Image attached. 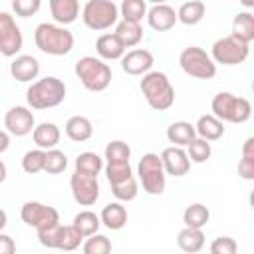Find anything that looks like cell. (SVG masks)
Segmentation results:
<instances>
[{
    "label": "cell",
    "instance_id": "obj_28",
    "mask_svg": "<svg viewBox=\"0 0 254 254\" xmlns=\"http://www.w3.org/2000/svg\"><path fill=\"white\" fill-rule=\"evenodd\" d=\"M115 38L121 42V46L127 50V48H135L141 40H143V28L141 24H133V22H125L121 20L115 28Z\"/></svg>",
    "mask_w": 254,
    "mask_h": 254
},
{
    "label": "cell",
    "instance_id": "obj_29",
    "mask_svg": "<svg viewBox=\"0 0 254 254\" xmlns=\"http://www.w3.org/2000/svg\"><path fill=\"white\" fill-rule=\"evenodd\" d=\"M208 218H210V210L202 202H192L183 212V222H185L187 228H198V230H202L206 226Z\"/></svg>",
    "mask_w": 254,
    "mask_h": 254
},
{
    "label": "cell",
    "instance_id": "obj_9",
    "mask_svg": "<svg viewBox=\"0 0 254 254\" xmlns=\"http://www.w3.org/2000/svg\"><path fill=\"white\" fill-rule=\"evenodd\" d=\"M250 54V46L236 40L234 36H224V38H218L214 44H212V50H210V58L214 64H222V65H238L242 64Z\"/></svg>",
    "mask_w": 254,
    "mask_h": 254
},
{
    "label": "cell",
    "instance_id": "obj_22",
    "mask_svg": "<svg viewBox=\"0 0 254 254\" xmlns=\"http://www.w3.org/2000/svg\"><path fill=\"white\" fill-rule=\"evenodd\" d=\"M65 135H67V139H71L75 143H83V141L91 139L93 125L85 115H73L65 121Z\"/></svg>",
    "mask_w": 254,
    "mask_h": 254
},
{
    "label": "cell",
    "instance_id": "obj_33",
    "mask_svg": "<svg viewBox=\"0 0 254 254\" xmlns=\"http://www.w3.org/2000/svg\"><path fill=\"white\" fill-rule=\"evenodd\" d=\"M119 10H121L123 20L125 22H133V24H141V20L147 16L145 0H123Z\"/></svg>",
    "mask_w": 254,
    "mask_h": 254
},
{
    "label": "cell",
    "instance_id": "obj_13",
    "mask_svg": "<svg viewBox=\"0 0 254 254\" xmlns=\"http://www.w3.org/2000/svg\"><path fill=\"white\" fill-rule=\"evenodd\" d=\"M4 127L14 137H26L36 127L34 113L28 107H24V105H14L4 115Z\"/></svg>",
    "mask_w": 254,
    "mask_h": 254
},
{
    "label": "cell",
    "instance_id": "obj_19",
    "mask_svg": "<svg viewBox=\"0 0 254 254\" xmlns=\"http://www.w3.org/2000/svg\"><path fill=\"white\" fill-rule=\"evenodd\" d=\"M50 12L58 26H65L77 20L79 2L77 0H50Z\"/></svg>",
    "mask_w": 254,
    "mask_h": 254
},
{
    "label": "cell",
    "instance_id": "obj_17",
    "mask_svg": "<svg viewBox=\"0 0 254 254\" xmlns=\"http://www.w3.org/2000/svg\"><path fill=\"white\" fill-rule=\"evenodd\" d=\"M147 24L157 32H167L177 24V12L169 4H153L147 10Z\"/></svg>",
    "mask_w": 254,
    "mask_h": 254
},
{
    "label": "cell",
    "instance_id": "obj_40",
    "mask_svg": "<svg viewBox=\"0 0 254 254\" xmlns=\"http://www.w3.org/2000/svg\"><path fill=\"white\" fill-rule=\"evenodd\" d=\"M105 175H107L109 185H117V183H123L127 179H131L133 171H131L129 163H107L105 165Z\"/></svg>",
    "mask_w": 254,
    "mask_h": 254
},
{
    "label": "cell",
    "instance_id": "obj_43",
    "mask_svg": "<svg viewBox=\"0 0 254 254\" xmlns=\"http://www.w3.org/2000/svg\"><path fill=\"white\" fill-rule=\"evenodd\" d=\"M210 254H238V244L230 236H218L210 242Z\"/></svg>",
    "mask_w": 254,
    "mask_h": 254
},
{
    "label": "cell",
    "instance_id": "obj_3",
    "mask_svg": "<svg viewBox=\"0 0 254 254\" xmlns=\"http://www.w3.org/2000/svg\"><path fill=\"white\" fill-rule=\"evenodd\" d=\"M65 99V83L54 75L34 81L26 91V101L32 109H52Z\"/></svg>",
    "mask_w": 254,
    "mask_h": 254
},
{
    "label": "cell",
    "instance_id": "obj_35",
    "mask_svg": "<svg viewBox=\"0 0 254 254\" xmlns=\"http://www.w3.org/2000/svg\"><path fill=\"white\" fill-rule=\"evenodd\" d=\"M131 147L125 141H109L105 145V159L107 163H129Z\"/></svg>",
    "mask_w": 254,
    "mask_h": 254
},
{
    "label": "cell",
    "instance_id": "obj_20",
    "mask_svg": "<svg viewBox=\"0 0 254 254\" xmlns=\"http://www.w3.org/2000/svg\"><path fill=\"white\" fill-rule=\"evenodd\" d=\"M95 52L99 60H121L125 56V48L111 32H105L95 40Z\"/></svg>",
    "mask_w": 254,
    "mask_h": 254
},
{
    "label": "cell",
    "instance_id": "obj_42",
    "mask_svg": "<svg viewBox=\"0 0 254 254\" xmlns=\"http://www.w3.org/2000/svg\"><path fill=\"white\" fill-rule=\"evenodd\" d=\"M83 242V236L77 232V228L73 224H67L64 226V236H62V244H60V250L64 252H71L75 248H79V244Z\"/></svg>",
    "mask_w": 254,
    "mask_h": 254
},
{
    "label": "cell",
    "instance_id": "obj_5",
    "mask_svg": "<svg viewBox=\"0 0 254 254\" xmlns=\"http://www.w3.org/2000/svg\"><path fill=\"white\" fill-rule=\"evenodd\" d=\"M210 109H212V115L222 123H246L252 115L250 101L230 91L216 93L210 101Z\"/></svg>",
    "mask_w": 254,
    "mask_h": 254
},
{
    "label": "cell",
    "instance_id": "obj_23",
    "mask_svg": "<svg viewBox=\"0 0 254 254\" xmlns=\"http://www.w3.org/2000/svg\"><path fill=\"white\" fill-rule=\"evenodd\" d=\"M99 220L109 230H121L127 224V208L121 202H109L103 206Z\"/></svg>",
    "mask_w": 254,
    "mask_h": 254
},
{
    "label": "cell",
    "instance_id": "obj_48",
    "mask_svg": "<svg viewBox=\"0 0 254 254\" xmlns=\"http://www.w3.org/2000/svg\"><path fill=\"white\" fill-rule=\"evenodd\" d=\"M6 177H8V169H6L4 161H0V185L6 181Z\"/></svg>",
    "mask_w": 254,
    "mask_h": 254
},
{
    "label": "cell",
    "instance_id": "obj_44",
    "mask_svg": "<svg viewBox=\"0 0 254 254\" xmlns=\"http://www.w3.org/2000/svg\"><path fill=\"white\" fill-rule=\"evenodd\" d=\"M40 6H42L40 0H14V2H12V10H14L16 16H20V18L34 16V14L40 10Z\"/></svg>",
    "mask_w": 254,
    "mask_h": 254
},
{
    "label": "cell",
    "instance_id": "obj_18",
    "mask_svg": "<svg viewBox=\"0 0 254 254\" xmlns=\"http://www.w3.org/2000/svg\"><path fill=\"white\" fill-rule=\"evenodd\" d=\"M60 137H62L60 127L52 121H44V123L36 125L34 131H32V139H34L36 147L42 149V151L56 149V145L60 143Z\"/></svg>",
    "mask_w": 254,
    "mask_h": 254
},
{
    "label": "cell",
    "instance_id": "obj_30",
    "mask_svg": "<svg viewBox=\"0 0 254 254\" xmlns=\"http://www.w3.org/2000/svg\"><path fill=\"white\" fill-rule=\"evenodd\" d=\"M71 224L77 228V232H79L83 238H87V236L97 234V230H99V226H101V220H99V214H95V212H91V210H81V212H77V214L73 216V222H71Z\"/></svg>",
    "mask_w": 254,
    "mask_h": 254
},
{
    "label": "cell",
    "instance_id": "obj_26",
    "mask_svg": "<svg viewBox=\"0 0 254 254\" xmlns=\"http://www.w3.org/2000/svg\"><path fill=\"white\" fill-rule=\"evenodd\" d=\"M177 244L187 254H198L204 246V232L198 228H183L177 234Z\"/></svg>",
    "mask_w": 254,
    "mask_h": 254
},
{
    "label": "cell",
    "instance_id": "obj_1",
    "mask_svg": "<svg viewBox=\"0 0 254 254\" xmlns=\"http://www.w3.org/2000/svg\"><path fill=\"white\" fill-rule=\"evenodd\" d=\"M34 42L36 48L48 56H65L73 48V34L65 26L42 22L36 26Z\"/></svg>",
    "mask_w": 254,
    "mask_h": 254
},
{
    "label": "cell",
    "instance_id": "obj_8",
    "mask_svg": "<svg viewBox=\"0 0 254 254\" xmlns=\"http://www.w3.org/2000/svg\"><path fill=\"white\" fill-rule=\"evenodd\" d=\"M137 175H139V181H141L143 190L147 194H161L165 190L167 175H165V169H163V163H161V157L159 155L145 153L139 159Z\"/></svg>",
    "mask_w": 254,
    "mask_h": 254
},
{
    "label": "cell",
    "instance_id": "obj_31",
    "mask_svg": "<svg viewBox=\"0 0 254 254\" xmlns=\"http://www.w3.org/2000/svg\"><path fill=\"white\" fill-rule=\"evenodd\" d=\"M101 169H103V159L97 153L85 151V153H79L75 157V171L77 173H83V175H89V177H97Z\"/></svg>",
    "mask_w": 254,
    "mask_h": 254
},
{
    "label": "cell",
    "instance_id": "obj_6",
    "mask_svg": "<svg viewBox=\"0 0 254 254\" xmlns=\"http://www.w3.org/2000/svg\"><path fill=\"white\" fill-rule=\"evenodd\" d=\"M119 8L113 0H87L81 8V20L89 30L101 32L117 24Z\"/></svg>",
    "mask_w": 254,
    "mask_h": 254
},
{
    "label": "cell",
    "instance_id": "obj_32",
    "mask_svg": "<svg viewBox=\"0 0 254 254\" xmlns=\"http://www.w3.org/2000/svg\"><path fill=\"white\" fill-rule=\"evenodd\" d=\"M238 175L244 181H254V137H248L242 145V159L238 161Z\"/></svg>",
    "mask_w": 254,
    "mask_h": 254
},
{
    "label": "cell",
    "instance_id": "obj_38",
    "mask_svg": "<svg viewBox=\"0 0 254 254\" xmlns=\"http://www.w3.org/2000/svg\"><path fill=\"white\" fill-rule=\"evenodd\" d=\"M62 236H64V224H52L48 228H42L38 230V240L42 246L46 248H58L60 250V244H62Z\"/></svg>",
    "mask_w": 254,
    "mask_h": 254
},
{
    "label": "cell",
    "instance_id": "obj_12",
    "mask_svg": "<svg viewBox=\"0 0 254 254\" xmlns=\"http://www.w3.org/2000/svg\"><path fill=\"white\" fill-rule=\"evenodd\" d=\"M69 189H71V194H73L75 202L81 204V206H91L99 198L97 177H89V175L73 171V175L69 179Z\"/></svg>",
    "mask_w": 254,
    "mask_h": 254
},
{
    "label": "cell",
    "instance_id": "obj_21",
    "mask_svg": "<svg viewBox=\"0 0 254 254\" xmlns=\"http://www.w3.org/2000/svg\"><path fill=\"white\" fill-rule=\"evenodd\" d=\"M194 133L198 135V139H204V141H216L224 135V123L220 119H216L212 113H206V115H200L196 125H194Z\"/></svg>",
    "mask_w": 254,
    "mask_h": 254
},
{
    "label": "cell",
    "instance_id": "obj_2",
    "mask_svg": "<svg viewBox=\"0 0 254 254\" xmlns=\"http://www.w3.org/2000/svg\"><path fill=\"white\" fill-rule=\"evenodd\" d=\"M139 89L149 103L151 109L155 111H167L175 103V87L171 85L167 73L163 71H149L143 75Z\"/></svg>",
    "mask_w": 254,
    "mask_h": 254
},
{
    "label": "cell",
    "instance_id": "obj_15",
    "mask_svg": "<svg viewBox=\"0 0 254 254\" xmlns=\"http://www.w3.org/2000/svg\"><path fill=\"white\" fill-rule=\"evenodd\" d=\"M159 157H161L165 175L185 177L190 169V161H189L187 151L183 147H167V149H163V153Z\"/></svg>",
    "mask_w": 254,
    "mask_h": 254
},
{
    "label": "cell",
    "instance_id": "obj_7",
    "mask_svg": "<svg viewBox=\"0 0 254 254\" xmlns=\"http://www.w3.org/2000/svg\"><path fill=\"white\" fill-rule=\"evenodd\" d=\"M181 69L194 79H212L216 75V64L198 46H189L179 56Z\"/></svg>",
    "mask_w": 254,
    "mask_h": 254
},
{
    "label": "cell",
    "instance_id": "obj_14",
    "mask_svg": "<svg viewBox=\"0 0 254 254\" xmlns=\"http://www.w3.org/2000/svg\"><path fill=\"white\" fill-rule=\"evenodd\" d=\"M155 64V58L149 50L145 48H135L125 52V56L121 58V69L129 75H145L151 71Z\"/></svg>",
    "mask_w": 254,
    "mask_h": 254
},
{
    "label": "cell",
    "instance_id": "obj_24",
    "mask_svg": "<svg viewBox=\"0 0 254 254\" xmlns=\"http://www.w3.org/2000/svg\"><path fill=\"white\" fill-rule=\"evenodd\" d=\"M194 137V125L189 121H173L167 127V139L173 143V147H187Z\"/></svg>",
    "mask_w": 254,
    "mask_h": 254
},
{
    "label": "cell",
    "instance_id": "obj_45",
    "mask_svg": "<svg viewBox=\"0 0 254 254\" xmlns=\"http://www.w3.org/2000/svg\"><path fill=\"white\" fill-rule=\"evenodd\" d=\"M0 254H16V242L12 236L0 232Z\"/></svg>",
    "mask_w": 254,
    "mask_h": 254
},
{
    "label": "cell",
    "instance_id": "obj_11",
    "mask_svg": "<svg viewBox=\"0 0 254 254\" xmlns=\"http://www.w3.org/2000/svg\"><path fill=\"white\" fill-rule=\"evenodd\" d=\"M22 44L24 38L14 16L8 12H0V54L4 58H16L22 50Z\"/></svg>",
    "mask_w": 254,
    "mask_h": 254
},
{
    "label": "cell",
    "instance_id": "obj_41",
    "mask_svg": "<svg viewBox=\"0 0 254 254\" xmlns=\"http://www.w3.org/2000/svg\"><path fill=\"white\" fill-rule=\"evenodd\" d=\"M111 192H113V196H115L117 200H125V202L133 200V198L137 196V192H139L137 179L131 177V179H127V181H123V183L111 185Z\"/></svg>",
    "mask_w": 254,
    "mask_h": 254
},
{
    "label": "cell",
    "instance_id": "obj_34",
    "mask_svg": "<svg viewBox=\"0 0 254 254\" xmlns=\"http://www.w3.org/2000/svg\"><path fill=\"white\" fill-rule=\"evenodd\" d=\"M210 155H212V147H210V143L208 141H204V139H198V137H194L189 145H187V157H189V161H192V163H206L208 159H210Z\"/></svg>",
    "mask_w": 254,
    "mask_h": 254
},
{
    "label": "cell",
    "instance_id": "obj_46",
    "mask_svg": "<svg viewBox=\"0 0 254 254\" xmlns=\"http://www.w3.org/2000/svg\"><path fill=\"white\" fill-rule=\"evenodd\" d=\"M10 147V133L8 131H0V155Z\"/></svg>",
    "mask_w": 254,
    "mask_h": 254
},
{
    "label": "cell",
    "instance_id": "obj_10",
    "mask_svg": "<svg viewBox=\"0 0 254 254\" xmlns=\"http://www.w3.org/2000/svg\"><path fill=\"white\" fill-rule=\"evenodd\" d=\"M20 216H22V220L28 226H34L36 230H42V228H48V226L60 222L58 210L54 206L44 204V202H38V200L24 202L22 204V210H20Z\"/></svg>",
    "mask_w": 254,
    "mask_h": 254
},
{
    "label": "cell",
    "instance_id": "obj_27",
    "mask_svg": "<svg viewBox=\"0 0 254 254\" xmlns=\"http://www.w3.org/2000/svg\"><path fill=\"white\" fill-rule=\"evenodd\" d=\"M204 12H206V6L200 0L183 2L177 10V22H181L185 26H194L204 18Z\"/></svg>",
    "mask_w": 254,
    "mask_h": 254
},
{
    "label": "cell",
    "instance_id": "obj_37",
    "mask_svg": "<svg viewBox=\"0 0 254 254\" xmlns=\"http://www.w3.org/2000/svg\"><path fill=\"white\" fill-rule=\"evenodd\" d=\"M67 167V157L64 151L60 149H50L46 151V163H44V171L48 175H60L64 173Z\"/></svg>",
    "mask_w": 254,
    "mask_h": 254
},
{
    "label": "cell",
    "instance_id": "obj_47",
    "mask_svg": "<svg viewBox=\"0 0 254 254\" xmlns=\"http://www.w3.org/2000/svg\"><path fill=\"white\" fill-rule=\"evenodd\" d=\"M6 224H8V214L4 208H0V232L6 228Z\"/></svg>",
    "mask_w": 254,
    "mask_h": 254
},
{
    "label": "cell",
    "instance_id": "obj_36",
    "mask_svg": "<svg viewBox=\"0 0 254 254\" xmlns=\"http://www.w3.org/2000/svg\"><path fill=\"white\" fill-rule=\"evenodd\" d=\"M44 163H46V151L42 149H30L22 157V169L28 175H36L44 171Z\"/></svg>",
    "mask_w": 254,
    "mask_h": 254
},
{
    "label": "cell",
    "instance_id": "obj_4",
    "mask_svg": "<svg viewBox=\"0 0 254 254\" xmlns=\"http://www.w3.org/2000/svg\"><path fill=\"white\" fill-rule=\"evenodd\" d=\"M75 75L77 79L81 81V85L87 89V91H93V93H99V91H105L111 83V67L95 58V56H83L75 62Z\"/></svg>",
    "mask_w": 254,
    "mask_h": 254
},
{
    "label": "cell",
    "instance_id": "obj_39",
    "mask_svg": "<svg viewBox=\"0 0 254 254\" xmlns=\"http://www.w3.org/2000/svg\"><path fill=\"white\" fill-rule=\"evenodd\" d=\"M83 254H111V240L105 234H93L83 240Z\"/></svg>",
    "mask_w": 254,
    "mask_h": 254
},
{
    "label": "cell",
    "instance_id": "obj_25",
    "mask_svg": "<svg viewBox=\"0 0 254 254\" xmlns=\"http://www.w3.org/2000/svg\"><path fill=\"white\" fill-rule=\"evenodd\" d=\"M236 40L244 42L250 46V42L254 40V14L252 12H238L232 20V34Z\"/></svg>",
    "mask_w": 254,
    "mask_h": 254
},
{
    "label": "cell",
    "instance_id": "obj_16",
    "mask_svg": "<svg viewBox=\"0 0 254 254\" xmlns=\"http://www.w3.org/2000/svg\"><path fill=\"white\" fill-rule=\"evenodd\" d=\"M10 73L16 81H22V83H28L32 79H36L40 75V62L30 56V54H22V56H16L10 64Z\"/></svg>",
    "mask_w": 254,
    "mask_h": 254
}]
</instances>
